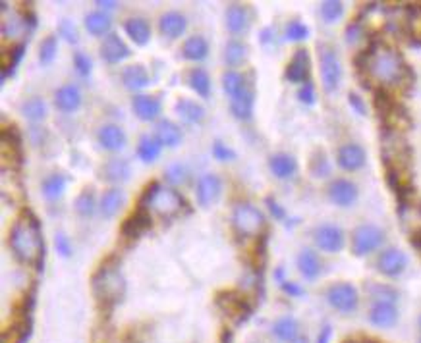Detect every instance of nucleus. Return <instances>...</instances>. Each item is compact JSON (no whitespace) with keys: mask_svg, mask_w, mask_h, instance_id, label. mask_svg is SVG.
<instances>
[{"mask_svg":"<svg viewBox=\"0 0 421 343\" xmlns=\"http://www.w3.org/2000/svg\"><path fill=\"white\" fill-rule=\"evenodd\" d=\"M298 99L304 102V104H313L315 102V89H313L312 81L302 85V89L298 91Z\"/></svg>","mask_w":421,"mask_h":343,"instance_id":"54","label":"nucleus"},{"mask_svg":"<svg viewBox=\"0 0 421 343\" xmlns=\"http://www.w3.org/2000/svg\"><path fill=\"white\" fill-rule=\"evenodd\" d=\"M164 176H166V180L174 183V186H178V183H184L187 180V170L184 164L174 162L171 164L166 170H164Z\"/></svg>","mask_w":421,"mask_h":343,"instance_id":"49","label":"nucleus"},{"mask_svg":"<svg viewBox=\"0 0 421 343\" xmlns=\"http://www.w3.org/2000/svg\"><path fill=\"white\" fill-rule=\"evenodd\" d=\"M361 35H363L361 24H359V22H354V24L348 27V31H346V39H348V43H356V41L361 39Z\"/></svg>","mask_w":421,"mask_h":343,"instance_id":"56","label":"nucleus"},{"mask_svg":"<svg viewBox=\"0 0 421 343\" xmlns=\"http://www.w3.org/2000/svg\"><path fill=\"white\" fill-rule=\"evenodd\" d=\"M10 249L24 265H35L41 270L45 258V241L41 235L39 222L29 212L22 214L10 230Z\"/></svg>","mask_w":421,"mask_h":343,"instance_id":"1","label":"nucleus"},{"mask_svg":"<svg viewBox=\"0 0 421 343\" xmlns=\"http://www.w3.org/2000/svg\"><path fill=\"white\" fill-rule=\"evenodd\" d=\"M124 31L140 47H145L149 39H151V25L143 18H130V20H126Z\"/></svg>","mask_w":421,"mask_h":343,"instance_id":"27","label":"nucleus"},{"mask_svg":"<svg viewBox=\"0 0 421 343\" xmlns=\"http://www.w3.org/2000/svg\"><path fill=\"white\" fill-rule=\"evenodd\" d=\"M406 266H408V257L396 247L385 249L377 258V270L385 276H389V278L400 276L406 270Z\"/></svg>","mask_w":421,"mask_h":343,"instance_id":"10","label":"nucleus"},{"mask_svg":"<svg viewBox=\"0 0 421 343\" xmlns=\"http://www.w3.org/2000/svg\"><path fill=\"white\" fill-rule=\"evenodd\" d=\"M24 50H25L24 43L12 48V55H10V62H6L4 66H2V81H6V78H8L10 74H14V71H16V66L20 64V60L24 58Z\"/></svg>","mask_w":421,"mask_h":343,"instance_id":"48","label":"nucleus"},{"mask_svg":"<svg viewBox=\"0 0 421 343\" xmlns=\"http://www.w3.org/2000/svg\"><path fill=\"white\" fill-rule=\"evenodd\" d=\"M269 168L279 180H288L298 172V162L294 156L279 153V155H273L269 158Z\"/></svg>","mask_w":421,"mask_h":343,"instance_id":"28","label":"nucleus"},{"mask_svg":"<svg viewBox=\"0 0 421 343\" xmlns=\"http://www.w3.org/2000/svg\"><path fill=\"white\" fill-rule=\"evenodd\" d=\"M74 66H76L79 76H83V78H87L93 70V62H91V58L86 52H76L74 55Z\"/></svg>","mask_w":421,"mask_h":343,"instance_id":"51","label":"nucleus"},{"mask_svg":"<svg viewBox=\"0 0 421 343\" xmlns=\"http://www.w3.org/2000/svg\"><path fill=\"white\" fill-rule=\"evenodd\" d=\"M132 55L130 47L118 37L116 33H109L101 43V58L107 64H118Z\"/></svg>","mask_w":421,"mask_h":343,"instance_id":"15","label":"nucleus"},{"mask_svg":"<svg viewBox=\"0 0 421 343\" xmlns=\"http://www.w3.org/2000/svg\"><path fill=\"white\" fill-rule=\"evenodd\" d=\"M155 137L163 147L174 148L184 141V132L180 130V125H176L171 120H161L155 125Z\"/></svg>","mask_w":421,"mask_h":343,"instance_id":"22","label":"nucleus"},{"mask_svg":"<svg viewBox=\"0 0 421 343\" xmlns=\"http://www.w3.org/2000/svg\"><path fill=\"white\" fill-rule=\"evenodd\" d=\"M29 20L33 22V18H29L27 14H12V16L4 18V22H2V35L6 39L22 37L29 29Z\"/></svg>","mask_w":421,"mask_h":343,"instance_id":"32","label":"nucleus"},{"mask_svg":"<svg viewBox=\"0 0 421 343\" xmlns=\"http://www.w3.org/2000/svg\"><path fill=\"white\" fill-rule=\"evenodd\" d=\"M273 334L276 340L281 342H294L298 335H300V324H298L296 318L292 316H282L274 322L273 326Z\"/></svg>","mask_w":421,"mask_h":343,"instance_id":"35","label":"nucleus"},{"mask_svg":"<svg viewBox=\"0 0 421 343\" xmlns=\"http://www.w3.org/2000/svg\"><path fill=\"white\" fill-rule=\"evenodd\" d=\"M56 50H58V41H56L55 35L45 37L39 45V62L43 66H51V64L55 62Z\"/></svg>","mask_w":421,"mask_h":343,"instance_id":"44","label":"nucleus"},{"mask_svg":"<svg viewBox=\"0 0 421 343\" xmlns=\"http://www.w3.org/2000/svg\"><path fill=\"white\" fill-rule=\"evenodd\" d=\"M281 288L288 293V295L292 297H298V295H302L304 293V289L300 288L298 284H294V281H286V280H282L281 281Z\"/></svg>","mask_w":421,"mask_h":343,"instance_id":"57","label":"nucleus"},{"mask_svg":"<svg viewBox=\"0 0 421 343\" xmlns=\"http://www.w3.org/2000/svg\"><path fill=\"white\" fill-rule=\"evenodd\" d=\"M243 58H246V45L242 41H228L227 47H225V62H227V66L236 68V66H240L243 62Z\"/></svg>","mask_w":421,"mask_h":343,"instance_id":"42","label":"nucleus"},{"mask_svg":"<svg viewBox=\"0 0 421 343\" xmlns=\"http://www.w3.org/2000/svg\"><path fill=\"white\" fill-rule=\"evenodd\" d=\"M187 85L194 89L201 99H209L210 94V78L203 68H194L187 74Z\"/></svg>","mask_w":421,"mask_h":343,"instance_id":"37","label":"nucleus"},{"mask_svg":"<svg viewBox=\"0 0 421 343\" xmlns=\"http://www.w3.org/2000/svg\"><path fill=\"white\" fill-rule=\"evenodd\" d=\"M319 66L325 91L335 93L338 85H340V79H342V64L338 60L335 48L328 47V45L319 47Z\"/></svg>","mask_w":421,"mask_h":343,"instance_id":"6","label":"nucleus"},{"mask_svg":"<svg viewBox=\"0 0 421 343\" xmlns=\"http://www.w3.org/2000/svg\"><path fill=\"white\" fill-rule=\"evenodd\" d=\"M22 114L32 122H41L47 118V104L39 97H32L22 104Z\"/></svg>","mask_w":421,"mask_h":343,"instance_id":"40","label":"nucleus"},{"mask_svg":"<svg viewBox=\"0 0 421 343\" xmlns=\"http://www.w3.org/2000/svg\"><path fill=\"white\" fill-rule=\"evenodd\" d=\"M184 58L186 60H192V62H201L209 56V43L205 37L201 35H194V37H187L186 43H184Z\"/></svg>","mask_w":421,"mask_h":343,"instance_id":"33","label":"nucleus"},{"mask_svg":"<svg viewBox=\"0 0 421 343\" xmlns=\"http://www.w3.org/2000/svg\"><path fill=\"white\" fill-rule=\"evenodd\" d=\"M234 232L242 237H255L265 227V216L258 206L250 203H238L232 212Z\"/></svg>","mask_w":421,"mask_h":343,"instance_id":"5","label":"nucleus"},{"mask_svg":"<svg viewBox=\"0 0 421 343\" xmlns=\"http://www.w3.org/2000/svg\"><path fill=\"white\" fill-rule=\"evenodd\" d=\"M366 70L381 85H396L404 79L408 68L398 50L390 47H377L373 48V52H367Z\"/></svg>","mask_w":421,"mask_h":343,"instance_id":"2","label":"nucleus"},{"mask_svg":"<svg viewBox=\"0 0 421 343\" xmlns=\"http://www.w3.org/2000/svg\"><path fill=\"white\" fill-rule=\"evenodd\" d=\"M56 108L62 112H76L81 106V93L76 85H62L55 93Z\"/></svg>","mask_w":421,"mask_h":343,"instance_id":"25","label":"nucleus"},{"mask_svg":"<svg viewBox=\"0 0 421 343\" xmlns=\"http://www.w3.org/2000/svg\"><path fill=\"white\" fill-rule=\"evenodd\" d=\"M161 148L163 145L156 141V137H151V135H143L138 143V156L145 164L155 162L156 158L161 156Z\"/></svg>","mask_w":421,"mask_h":343,"instance_id":"38","label":"nucleus"},{"mask_svg":"<svg viewBox=\"0 0 421 343\" xmlns=\"http://www.w3.org/2000/svg\"><path fill=\"white\" fill-rule=\"evenodd\" d=\"M186 206V199L176 189L164 188L161 183L149 186L141 199V209L159 214L161 218H174Z\"/></svg>","mask_w":421,"mask_h":343,"instance_id":"3","label":"nucleus"},{"mask_svg":"<svg viewBox=\"0 0 421 343\" xmlns=\"http://www.w3.org/2000/svg\"><path fill=\"white\" fill-rule=\"evenodd\" d=\"M95 6H99L101 10H109V12H112V10L118 8V2H114V0H109V2H105V0H97Z\"/></svg>","mask_w":421,"mask_h":343,"instance_id":"60","label":"nucleus"},{"mask_svg":"<svg viewBox=\"0 0 421 343\" xmlns=\"http://www.w3.org/2000/svg\"><path fill=\"white\" fill-rule=\"evenodd\" d=\"M267 204H269V209H271V212H273L274 218H279V220L284 218V211H282L281 204L274 203L273 199H267Z\"/></svg>","mask_w":421,"mask_h":343,"instance_id":"58","label":"nucleus"},{"mask_svg":"<svg viewBox=\"0 0 421 343\" xmlns=\"http://www.w3.org/2000/svg\"><path fill=\"white\" fill-rule=\"evenodd\" d=\"M97 141L105 150H110V153H118L126 147L128 143V137H126L124 130L116 124H105L97 132Z\"/></svg>","mask_w":421,"mask_h":343,"instance_id":"16","label":"nucleus"},{"mask_svg":"<svg viewBox=\"0 0 421 343\" xmlns=\"http://www.w3.org/2000/svg\"><path fill=\"white\" fill-rule=\"evenodd\" d=\"M417 343H421V337H420V342H417Z\"/></svg>","mask_w":421,"mask_h":343,"instance_id":"64","label":"nucleus"},{"mask_svg":"<svg viewBox=\"0 0 421 343\" xmlns=\"http://www.w3.org/2000/svg\"><path fill=\"white\" fill-rule=\"evenodd\" d=\"M327 301L335 311L350 314L358 309L359 304L358 289L354 288L352 284H346V281L335 284L327 289Z\"/></svg>","mask_w":421,"mask_h":343,"instance_id":"8","label":"nucleus"},{"mask_svg":"<svg viewBox=\"0 0 421 343\" xmlns=\"http://www.w3.org/2000/svg\"><path fill=\"white\" fill-rule=\"evenodd\" d=\"M95 193L91 188H86L76 199V212H78L81 218H89L95 212Z\"/></svg>","mask_w":421,"mask_h":343,"instance_id":"43","label":"nucleus"},{"mask_svg":"<svg viewBox=\"0 0 421 343\" xmlns=\"http://www.w3.org/2000/svg\"><path fill=\"white\" fill-rule=\"evenodd\" d=\"M55 247L58 251V255H62V257H70L72 255V243L64 234H56Z\"/></svg>","mask_w":421,"mask_h":343,"instance_id":"53","label":"nucleus"},{"mask_svg":"<svg viewBox=\"0 0 421 343\" xmlns=\"http://www.w3.org/2000/svg\"><path fill=\"white\" fill-rule=\"evenodd\" d=\"M309 74H312V60L305 48L296 50L292 56L288 68H286V79L292 83H309Z\"/></svg>","mask_w":421,"mask_h":343,"instance_id":"14","label":"nucleus"},{"mask_svg":"<svg viewBox=\"0 0 421 343\" xmlns=\"http://www.w3.org/2000/svg\"><path fill=\"white\" fill-rule=\"evenodd\" d=\"M176 114H178L186 124H201L203 120H205V108H203L199 102L189 101V99H180L176 102Z\"/></svg>","mask_w":421,"mask_h":343,"instance_id":"31","label":"nucleus"},{"mask_svg":"<svg viewBox=\"0 0 421 343\" xmlns=\"http://www.w3.org/2000/svg\"><path fill=\"white\" fill-rule=\"evenodd\" d=\"M187 27V20L180 12H166L159 20V31L166 39H178L184 35Z\"/></svg>","mask_w":421,"mask_h":343,"instance_id":"19","label":"nucleus"},{"mask_svg":"<svg viewBox=\"0 0 421 343\" xmlns=\"http://www.w3.org/2000/svg\"><path fill=\"white\" fill-rule=\"evenodd\" d=\"M348 101H350V106L356 110V112H358L359 116H366L367 106H366V102H363V99H361L359 94L350 93V94H348Z\"/></svg>","mask_w":421,"mask_h":343,"instance_id":"55","label":"nucleus"},{"mask_svg":"<svg viewBox=\"0 0 421 343\" xmlns=\"http://www.w3.org/2000/svg\"><path fill=\"white\" fill-rule=\"evenodd\" d=\"M417 324H420V330H421V316H420V320H417Z\"/></svg>","mask_w":421,"mask_h":343,"instance_id":"62","label":"nucleus"},{"mask_svg":"<svg viewBox=\"0 0 421 343\" xmlns=\"http://www.w3.org/2000/svg\"><path fill=\"white\" fill-rule=\"evenodd\" d=\"M328 199L336 204V206H352L358 201V186L350 180H335L328 186Z\"/></svg>","mask_w":421,"mask_h":343,"instance_id":"12","label":"nucleus"},{"mask_svg":"<svg viewBox=\"0 0 421 343\" xmlns=\"http://www.w3.org/2000/svg\"><path fill=\"white\" fill-rule=\"evenodd\" d=\"M346 343H358V342H346Z\"/></svg>","mask_w":421,"mask_h":343,"instance_id":"63","label":"nucleus"},{"mask_svg":"<svg viewBox=\"0 0 421 343\" xmlns=\"http://www.w3.org/2000/svg\"><path fill=\"white\" fill-rule=\"evenodd\" d=\"M213 156L220 160V162H228V160H232L236 156V153L230 147H227L222 141H217L215 145H213Z\"/></svg>","mask_w":421,"mask_h":343,"instance_id":"52","label":"nucleus"},{"mask_svg":"<svg viewBox=\"0 0 421 343\" xmlns=\"http://www.w3.org/2000/svg\"><path fill=\"white\" fill-rule=\"evenodd\" d=\"M330 335H333V330H330V326H323L319 332V337H317V343H328V340H330Z\"/></svg>","mask_w":421,"mask_h":343,"instance_id":"59","label":"nucleus"},{"mask_svg":"<svg viewBox=\"0 0 421 343\" xmlns=\"http://www.w3.org/2000/svg\"><path fill=\"white\" fill-rule=\"evenodd\" d=\"M122 83H124L126 89L130 91H141L149 85V74L147 70L141 66V64H133V66H128L122 71Z\"/></svg>","mask_w":421,"mask_h":343,"instance_id":"30","label":"nucleus"},{"mask_svg":"<svg viewBox=\"0 0 421 343\" xmlns=\"http://www.w3.org/2000/svg\"><path fill=\"white\" fill-rule=\"evenodd\" d=\"M336 160H338V166H340L342 170L356 172L366 166L367 155L361 145L346 143V145H342V147L338 148V153H336Z\"/></svg>","mask_w":421,"mask_h":343,"instance_id":"13","label":"nucleus"},{"mask_svg":"<svg viewBox=\"0 0 421 343\" xmlns=\"http://www.w3.org/2000/svg\"><path fill=\"white\" fill-rule=\"evenodd\" d=\"M132 110L141 122H153L161 116V101L151 94H135L132 99Z\"/></svg>","mask_w":421,"mask_h":343,"instance_id":"18","label":"nucleus"},{"mask_svg":"<svg viewBox=\"0 0 421 343\" xmlns=\"http://www.w3.org/2000/svg\"><path fill=\"white\" fill-rule=\"evenodd\" d=\"M248 85H250L248 79L243 78L240 71L227 70L222 74V89H225V93H227L228 101H232L234 97H238Z\"/></svg>","mask_w":421,"mask_h":343,"instance_id":"34","label":"nucleus"},{"mask_svg":"<svg viewBox=\"0 0 421 343\" xmlns=\"http://www.w3.org/2000/svg\"><path fill=\"white\" fill-rule=\"evenodd\" d=\"M220 191H222V181H220L219 176H215V174H205V176H201L199 181H197V191H195L197 203L207 209V206H210V204L219 201Z\"/></svg>","mask_w":421,"mask_h":343,"instance_id":"11","label":"nucleus"},{"mask_svg":"<svg viewBox=\"0 0 421 343\" xmlns=\"http://www.w3.org/2000/svg\"><path fill=\"white\" fill-rule=\"evenodd\" d=\"M367 293L371 297L373 303H394L398 301V291L390 286H385V284H373L367 288Z\"/></svg>","mask_w":421,"mask_h":343,"instance_id":"41","label":"nucleus"},{"mask_svg":"<svg viewBox=\"0 0 421 343\" xmlns=\"http://www.w3.org/2000/svg\"><path fill=\"white\" fill-rule=\"evenodd\" d=\"M284 37L288 41H294V43H300V41H305L309 37V27L305 24H302L300 20H294L286 25V31H284Z\"/></svg>","mask_w":421,"mask_h":343,"instance_id":"46","label":"nucleus"},{"mask_svg":"<svg viewBox=\"0 0 421 343\" xmlns=\"http://www.w3.org/2000/svg\"><path fill=\"white\" fill-rule=\"evenodd\" d=\"M309 170L315 178H325L328 176V172H330V166H328L327 155L323 153V150H317L315 155H313L312 162H309Z\"/></svg>","mask_w":421,"mask_h":343,"instance_id":"47","label":"nucleus"},{"mask_svg":"<svg viewBox=\"0 0 421 343\" xmlns=\"http://www.w3.org/2000/svg\"><path fill=\"white\" fill-rule=\"evenodd\" d=\"M95 297L105 304H116L126 293L124 274L116 265H105L91 280Z\"/></svg>","mask_w":421,"mask_h":343,"instance_id":"4","label":"nucleus"},{"mask_svg":"<svg viewBox=\"0 0 421 343\" xmlns=\"http://www.w3.org/2000/svg\"><path fill=\"white\" fill-rule=\"evenodd\" d=\"M290 343H309V340H307L305 335H298L296 340H294V342H290Z\"/></svg>","mask_w":421,"mask_h":343,"instance_id":"61","label":"nucleus"},{"mask_svg":"<svg viewBox=\"0 0 421 343\" xmlns=\"http://www.w3.org/2000/svg\"><path fill=\"white\" fill-rule=\"evenodd\" d=\"M99 176H101V180L110 181V183H122V181L130 180L132 164L128 162L126 158H110L101 166Z\"/></svg>","mask_w":421,"mask_h":343,"instance_id":"17","label":"nucleus"},{"mask_svg":"<svg viewBox=\"0 0 421 343\" xmlns=\"http://www.w3.org/2000/svg\"><path fill=\"white\" fill-rule=\"evenodd\" d=\"M369 322L377 328H392L398 322V309L394 303H373L369 309Z\"/></svg>","mask_w":421,"mask_h":343,"instance_id":"21","label":"nucleus"},{"mask_svg":"<svg viewBox=\"0 0 421 343\" xmlns=\"http://www.w3.org/2000/svg\"><path fill=\"white\" fill-rule=\"evenodd\" d=\"M298 270L304 276L305 280H315L319 278V274L323 272V265L321 258L317 257V253L312 249H304L298 255Z\"/></svg>","mask_w":421,"mask_h":343,"instance_id":"26","label":"nucleus"},{"mask_svg":"<svg viewBox=\"0 0 421 343\" xmlns=\"http://www.w3.org/2000/svg\"><path fill=\"white\" fill-rule=\"evenodd\" d=\"M124 201L126 197L122 189H107V191L102 193L101 201H99V211H101L102 218H114L118 212H120V209H122Z\"/></svg>","mask_w":421,"mask_h":343,"instance_id":"23","label":"nucleus"},{"mask_svg":"<svg viewBox=\"0 0 421 343\" xmlns=\"http://www.w3.org/2000/svg\"><path fill=\"white\" fill-rule=\"evenodd\" d=\"M313 239L317 243V247L325 253H338L344 247V232L335 224H323V226L315 227L313 232Z\"/></svg>","mask_w":421,"mask_h":343,"instance_id":"9","label":"nucleus"},{"mask_svg":"<svg viewBox=\"0 0 421 343\" xmlns=\"http://www.w3.org/2000/svg\"><path fill=\"white\" fill-rule=\"evenodd\" d=\"M112 27V22L110 18L105 14V12H91L86 16V29L95 37H102L107 35Z\"/></svg>","mask_w":421,"mask_h":343,"instance_id":"39","label":"nucleus"},{"mask_svg":"<svg viewBox=\"0 0 421 343\" xmlns=\"http://www.w3.org/2000/svg\"><path fill=\"white\" fill-rule=\"evenodd\" d=\"M58 33H60V37H62L66 43H70V45H76L79 41L78 27L72 24L70 20H62V22L58 24Z\"/></svg>","mask_w":421,"mask_h":343,"instance_id":"50","label":"nucleus"},{"mask_svg":"<svg viewBox=\"0 0 421 343\" xmlns=\"http://www.w3.org/2000/svg\"><path fill=\"white\" fill-rule=\"evenodd\" d=\"M344 14V4L338 0H327L321 4V16L327 24H336Z\"/></svg>","mask_w":421,"mask_h":343,"instance_id":"45","label":"nucleus"},{"mask_svg":"<svg viewBox=\"0 0 421 343\" xmlns=\"http://www.w3.org/2000/svg\"><path fill=\"white\" fill-rule=\"evenodd\" d=\"M253 104H255V91L253 87L248 85L242 93L230 101V110L238 120H250L253 114Z\"/></svg>","mask_w":421,"mask_h":343,"instance_id":"24","label":"nucleus"},{"mask_svg":"<svg viewBox=\"0 0 421 343\" xmlns=\"http://www.w3.org/2000/svg\"><path fill=\"white\" fill-rule=\"evenodd\" d=\"M149 227H151V216L147 214V211H140L135 212L133 216L126 220L124 224H122V234L128 239H138L141 234H145Z\"/></svg>","mask_w":421,"mask_h":343,"instance_id":"29","label":"nucleus"},{"mask_svg":"<svg viewBox=\"0 0 421 343\" xmlns=\"http://www.w3.org/2000/svg\"><path fill=\"white\" fill-rule=\"evenodd\" d=\"M225 22H227L228 31H246L248 25H250V10L240 2H232V4H228L227 12H225Z\"/></svg>","mask_w":421,"mask_h":343,"instance_id":"20","label":"nucleus"},{"mask_svg":"<svg viewBox=\"0 0 421 343\" xmlns=\"http://www.w3.org/2000/svg\"><path fill=\"white\" fill-rule=\"evenodd\" d=\"M68 186V178L64 174H51L47 180H43L41 189H43V195L47 197L48 201H56L64 195Z\"/></svg>","mask_w":421,"mask_h":343,"instance_id":"36","label":"nucleus"},{"mask_svg":"<svg viewBox=\"0 0 421 343\" xmlns=\"http://www.w3.org/2000/svg\"><path fill=\"white\" fill-rule=\"evenodd\" d=\"M385 241V232L375 224H363L354 230L352 235V253L356 257H366L369 253H373L381 247Z\"/></svg>","mask_w":421,"mask_h":343,"instance_id":"7","label":"nucleus"}]
</instances>
